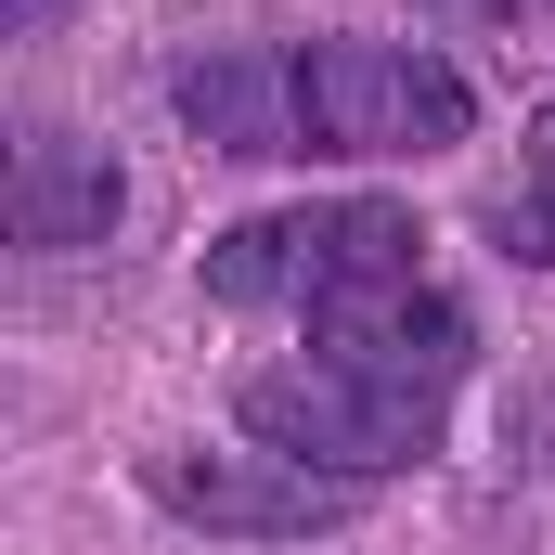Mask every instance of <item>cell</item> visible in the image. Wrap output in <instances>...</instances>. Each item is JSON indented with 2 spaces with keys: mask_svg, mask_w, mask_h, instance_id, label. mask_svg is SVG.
Returning a JSON list of instances; mask_svg holds the SVG:
<instances>
[{
  "mask_svg": "<svg viewBox=\"0 0 555 555\" xmlns=\"http://www.w3.org/2000/svg\"><path fill=\"white\" fill-rule=\"evenodd\" d=\"M117 207H130V181H117V155L78 130H39L13 155V246H39V259H65V246H104L117 233Z\"/></svg>",
  "mask_w": 555,
  "mask_h": 555,
  "instance_id": "6",
  "label": "cell"
},
{
  "mask_svg": "<svg viewBox=\"0 0 555 555\" xmlns=\"http://www.w3.org/2000/svg\"><path fill=\"white\" fill-rule=\"evenodd\" d=\"M439 26H555V0H426Z\"/></svg>",
  "mask_w": 555,
  "mask_h": 555,
  "instance_id": "8",
  "label": "cell"
},
{
  "mask_svg": "<svg viewBox=\"0 0 555 555\" xmlns=\"http://www.w3.org/2000/svg\"><path fill=\"white\" fill-rule=\"evenodd\" d=\"M414 246H426L414 207H388V194L259 207V220H233L207 246V297L220 310H297V323H323V310H349L375 284H414Z\"/></svg>",
  "mask_w": 555,
  "mask_h": 555,
  "instance_id": "2",
  "label": "cell"
},
{
  "mask_svg": "<svg viewBox=\"0 0 555 555\" xmlns=\"http://www.w3.org/2000/svg\"><path fill=\"white\" fill-rule=\"evenodd\" d=\"M142 491L181 530H220V543H323V530L362 517V478H323L297 452H155Z\"/></svg>",
  "mask_w": 555,
  "mask_h": 555,
  "instance_id": "4",
  "label": "cell"
},
{
  "mask_svg": "<svg viewBox=\"0 0 555 555\" xmlns=\"http://www.w3.org/2000/svg\"><path fill=\"white\" fill-rule=\"evenodd\" d=\"M246 439L259 452H297V465H323V478H401L439 452V388H388V375H362V362H284V375H246Z\"/></svg>",
  "mask_w": 555,
  "mask_h": 555,
  "instance_id": "3",
  "label": "cell"
},
{
  "mask_svg": "<svg viewBox=\"0 0 555 555\" xmlns=\"http://www.w3.org/2000/svg\"><path fill=\"white\" fill-rule=\"evenodd\" d=\"M323 336V362H362V375H388V388H465V362H478V323L439 297V284H375V297H349V310H323L310 323Z\"/></svg>",
  "mask_w": 555,
  "mask_h": 555,
  "instance_id": "5",
  "label": "cell"
},
{
  "mask_svg": "<svg viewBox=\"0 0 555 555\" xmlns=\"http://www.w3.org/2000/svg\"><path fill=\"white\" fill-rule=\"evenodd\" d=\"M491 233H504V259H555V104L530 117V168H517V194L491 207Z\"/></svg>",
  "mask_w": 555,
  "mask_h": 555,
  "instance_id": "7",
  "label": "cell"
},
{
  "mask_svg": "<svg viewBox=\"0 0 555 555\" xmlns=\"http://www.w3.org/2000/svg\"><path fill=\"white\" fill-rule=\"evenodd\" d=\"M181 130L220 155H452L478 130V91L401 52V39H336V52H220L168 78Z\"/></svg>",
  "mask_w": 555,
  "mask_h": 555,
  "instance_id": "1",
  "label": "cell"
},
{
  "mask_svg": "<svg viewBox=\"0 0 555 555\" xmlns=\"http://www.w3.org/2000/svg\"><path fill=\"white\" fill-rule=\"evenodd\" d=\"M65 26V0H13V39H52Z\"/></svg>",
  "mask_w": 555,
  "mask_h": 555,
  "instance_id": "9",
  "label": "cell"
}]
</instances>
